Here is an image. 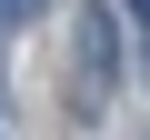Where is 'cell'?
<instances>
[{"mask_svg":"<svg viewBox=\"0 0 150 140\" xmlns=\"http://www.w3.org/2000/svg\"><path fill=\"white\" fill-rule=\"evenodd\" d=\"M110 70H120V30L90 10V30H80V100H90V90H110Z\"/></svg>","mask_w":150,"mask_h":140,"instance_id":"1","label":"cell"},{"mask_svg":"<svg viewBox=\"0 0 150 140\" xmlns=\"http://www.w3.org/2000/svg\"><path fill=\"white\" fill-rule=\"evenodd\" d=\"M20 20H40V0H0V30H20Z\"/></svg>","mask_w":150,"mask_h":140,"instance_id":"2","label":"cell"},{"mask_svg":"<svg viewBox=\"0 0 150 140\" xmlns=\"http://www.w3.org/2000/svg\"><path fill=\"white\" fill-rule=\"evenodd\" d=\"M130 10H140V20H150V0H130Z\"/></svg>","mask_w":150,"mask_h":140,"instance_id":"3","label":"cell"}]
</instances>
